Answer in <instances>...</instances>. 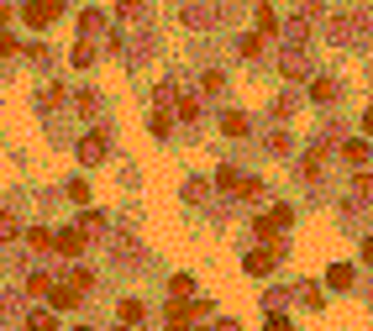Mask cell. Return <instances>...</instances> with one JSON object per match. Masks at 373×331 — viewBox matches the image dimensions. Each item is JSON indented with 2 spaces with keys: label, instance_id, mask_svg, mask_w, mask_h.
Returning <instances> with one entry per match:
<instances>
[{
  "label": "cell",
  "instance_id": "44dd1931",
  "mask_svg": "<svg viewBox=\"0 0 373 331\" xmlns=\"http://www.w3.org/2000/svg\"><path fill=\"white\" fill-rule=\"evenodd\" d=\"M26 247H37V253H48V247H53V232L32 227V232H26Z\"/></svg>",
  "mask_w": 373,
  "mask_h": 331
},
{
  "label": "cell",
  "instance_id": "2e32d148",
  "mask_svg": "<svg viewBox=\"0 0 373 331\" xmlns=\"http://www.w3.org/2000/svg\"><path fill=\"white\" fill-rule=\"evenodd\" d=\"M237 184H242V174H237V168H216V190L237 195Z\"/></svg>",
  "mask_w": 373,
  "mask_h": 331
},
{
  "label": "cell",
  "instance_id": "f35d334b",
  "mask_svg": "<svg viewBox=\"0 0 373 331\" xmlns=\"http://www.w3.org/2000/svg\"><path fill=\"white\" fill-rule=\"evenodd\" d=\"M74 331H90V326H74Z\"/></svg>",
  "mask_w": 373,
  "mask_h": 331
},
{
  "label": "cell",
  "instance_id": "d590c367",
  "mask_svg": "<svg viewBox=\"0 0 373 331\" xmlns=\"http://www.w3.org/2000/svg\"><path fill=\"white\" fill-rule=\"evenodd\" d=\"M216 331H242V326H237V321H221V326H216Z\"/></svg>",
  "mask_w": 373,
  "mask_h": 331
},
{
  "label": "cell",
  "instance_id": "3957f363",
  "mask_svg": "<svg viewBox=\"0 0 373 331\" xmlns=\"http://www.w3.org/2000/svg\"><path fill=\"white\" fill-rule=\"evenodd\" d=\"M279 258H284V247L274 242V247H258V253H247L242 268L252 273V279H263V273H274V263H279Z\"/></svg>",
  "mask_w": 373,
  "mask_h": 331
},
{
  "label": "cell",
  "instance_id": "f1b7e54d",
  "mask_svg": "<svg viewBox=\"0 0 373 331\" xmlns=\"http://www.w3.org/2000/svg\"><path fill=\"white\" fill-rule=\"evenodd\" d=\"M179 116H184V121H195V116H200V100L195 95H179Z\"/></svg>",
  "mask_w": 373,
  "mask_h": 331
},
{
  "label": "cell",
  "instance_id": "7402d4cb",
  "mask_svg": "<svg viewBox=\"0 0 373 331\" xmlns=\"http://www.w3.org/2000/svg\"><path fill=\"white\" fill-rule=\"evenodd\" d=\"M16 232H21V227H16V216H11V210H0V242H11Z\"/></svg>",
  "mask_w": 373,
  "mask_h": 331
},
{
  "label": "cell",
  "instance_id": "5b68a950",
  "mask_svg": "<svg viewBox=\"0 0 373 331\" xmlns=\"http://www.w3.org/2000/svg\"><path fill=\"white\" fill-rule=\"evenodd\" d=\"M79 163H90V168L105 163V137L100 131H85V137H79Z\"/></svg>",
  "mask_w": 373,
  "mask_h": 331
},
{
  "label": "cell",
  "instance_id": "9c48e42d",
  "mask_svg": "<svg viewBox=\"0 0 373 331\" xmlns=\"http://www.w3.org/2000/svg\"><path fill=\"white\" fill-rule=\"evenodd\" d=\"M352 279H357L352 263H331V268H326V284H331V289H352Z\"/></svg>",
  "mask_w": 373,
  "mask_h": 331
},
{
  "label": "cell",
  "instance_id": "4316f807",
  "mask_svg": "<svg viewBox=\"0 0 373 331\" xmlns=\"http://www.w3.org/2000/svg\"><path fill=\"white\" fill-rule=\"evenodd\" d=\"M69 200H74V205H90V184H85V179L69 184Z\"/></svg>",
  "mask_w": 373,
  "mask_h": 331
},
{
  "label": "cell",
  "instance_id": "52a82bcc",
  "mask_svg": "<svg viewBox=\"0 0 373 331\" xmlns=\"http://www.w3.org/2000/svg\"><path fill=\"white\" fill-rule=\"evenodd\" d=\"M342 158H347V163H352V168H373V148H368V142H363V137H352V142H347V148H342Z\"/></svg>",
  "mask_w": 373,
  "mask_h": 331
},
{
  "label": "cell",
  "instance_id": "836d02e7",
  "mask_svg": "<svg viewBox=\"0 0 373 331\" xmlns=\"http://www.w3.org/2000/svg\"><path fill=\"white\" fill-rule=\"evenodd\" d=\"M363 263H373V237H368V242H363Z\"/></svg>",
  "mask_w": 373,
  "mask_h": 331
},
{
  "label": "cell",
  "instance_id": "8fae6325",
  "mask_svg": "<svg viewBox=\"0 0 373 331\" xmlns=\"http://www.w3.org/2000/svg\"><path fill=\"white\" fill-rule=\"evenodd\" d=\"M100 26H105L100 11H85V16H79V32H85V43H95V37H100Z\"/></svg>",
  "mask_w": 373,
  "mask_h": 331
},
{
  "label": "cell",
  "instance_id": "4fadbf2b",
  "mask_svg": "<svg viewBox=\"0 0 373 331\" xmlns=\"http://www.w3.org/2000/svg\"><path fill=\"white\" fill-rule=\"evenodd\" d=\"M279 32V11L274 6H258V37H274Z\"/></svg>",
  "mask_w": 373,
  "mask_h": 331
},
{
  "label": "cell",
  "instance_id": "d6a6232c",
  "mask_svg": "<svg viewBox=\"0 0 373 331\" xmlns=\"http://www.w3.org/2000/svg\"><path fill=\"white\" fill-rule=\"evenodd\" d=\"M121 16H126V21H137V16H142V0H121Z\"/></svg>",
  "mask_w": 373,
  "mask_h": 331
},
{
  "label": "cell",
  "instance_id": "ba28073f",
  "mask_svg": "<svg viewBox=\"0 0 373 331\" xmlns=\"http://www.w3.org/2000/svg\"><path fill=\"white\" fill-rule=\"evenodd\" d=\"M48 300H53V310H74V305H79V289L63 279V284H53V289H48Z\"/></svg>",
  "mask_w": 373,
  "mask_h": 331
},
{
  "label": "cell",
  "instance_id": "7a4b0ae2",
  "mask_svg": "<svg viewBox=\"0 0 373 331\" xmlns=\"http://www.w3.org/2000/svg\"><path fill=\"white\" fill-rule=\"evenodd\" d=\"M21 16H26V26H48V21L63 16V0H26Z\"/></svg>",
  "mask_w": 373,
  "mask_h": 331
},
{
  "label": "cell",
  "instance_id": "7c38bea8",
  "mask_svg": "<svg viewBox=\"0 0 373 331\" xmlns=\"http://www.w3.org/2000/svg\"><path fill=\"white\" fill-rule=\"evenodd\" d=\"M310 100H321V105H326V100H337V79H326V74H321V79H310Z\"/></svg>",
  "mask_w": 373,
  "mask_h": 331
},
{
  "label": "cell",
  "instance_id": "ffe728a7",
  "mask_svg": "<svg viewBox=\"0 0 373 331\" xmlns=\"http://www.w3.org/2000/svg\"><path fill=\"white\" fill-rule=\"evenodd\" d=\"M352 190H357V200H373V168H357V184H352Z\"/></svg>",
  "mask_w": 373,
  "mask_h": 331
},
{
  "label": "cell",
  "instance_id": "5bb4252c",
  "mask_svg": "<svg viewBox=\"0 0 373 331\" xmlns=\"http://www.w3.org/2000/svg\"><path fill=\"white\" fill-rule=\"evenodd\" d=\"M168 295H174V300H190L195 295V279H190V273H174V279H168Z\"/></svg>",
  "mask_w": 373,
  "mask_h": 331
},
{
  "label": "cell",
  "instance_id": "f546056e",
  "mask_svg": "<svg viewBox=\"0 0 373 331\" xmlns=\"http://www.w3.org/2000/svg\"><path fill=\"white\" fill-rule=\"evenodd\" d=\"M200 85H205V89H210V95H216V89L226 85V74H221V69H205V79H200Z\"/></svg>",
  "mask_w": 373,
  "mask_h": 331
},
{
  "label": "cell",
  "instance_id": "277c9868",
  "mask_svg": "<svg viewBox=\"0 0 373 331\" xmlns=\"http://www.w3.org/2000/svg\"><path fill=\"white\" fill-rule=\"evenodd\" d=\"M53 253H63V258H79V253H85V232H79V227H63V232H53Z\"/></svg>",
  "mask_w": 373,
  "mask_h": 331
},
{
  "label": "cell",
  "instance_id": "6da1fadb",
  "mask_svg": "<svg viewBox=\"0 0 373 331\" xmlns=\"http://www.w3.org/2000/svg\"><path fill=\"white\" fill-rule=\"evenodd\" d=\"M289 221H295V210H289V205H274V210H269V216H258V221H252V232H258V237H263V242H274V237H279V232H284V227H289Z\"/></svg>",
  "mask_w": 373,
  "mask_h": 331
},
{
  "label": "cell",
  "instance_id": "e0dca14e",
  "mask_svg": "<svg viewBox=\"0 0 373 331\" xmlns=\"http://www.w3.org/2000/svg\"><path fill=\"white\" fill-rule=\"evenodd\" d=\"M142 315H148V305H142V300H121V321H126V326H137Z\"/></svg>",
  "mask_w": 373,
  "mask_h": 331
},
{
  "label": "cell",
  "instance_id": "83f0119b",
  "mask_svg": "<svg viewBox=\"0 0 373 331\" xmlns=\"http://www.w3.org/2000/svg\"><path fill=\"white\" fill-rule=\"evenodd\" d=\"M258 53H263V37L247 32V37H242V58H258Z\"/></svg>",
  "mask_w": 373,
  "mask_h": 331
},
{
  "label": "cell",
  "instance_id": "4dcf8cb0",
  "mask_svg": "<svg viewBox=\"0 0 373 331\" xmlns=\"http://www.w3.org/2000/svg\"><path fill=\"white\" fill-rule=\"evenodd\" d=\"M263 331H295V326H289V321H284L279 310H269V326H263Z\"/></svg>",
  "mask_w": 373,
  "mask_h": 331
},
{
  "label": "cell",
  "instance_id": "1f68e13d",
  "mask_svg": "<svg viewBox=\"0 0 373 331\" xmlns=\"http://www.w3.org/2000/svg\"><path fill=\"white\" fill-rule=\"evenodd\" d=\"M21 43H16V37H11V32H0V58H11V53H16Z\"/></svg>",
  "mask_w": 373,
  "mask_h": 331
},
{
  "label": "cell",
  "instance_id": "30bf717a",
  "mask_svg": "<svg viewBox=\"0 0 373 331\" xmlns=\"http://www.w3.org/2000/svg\"><path fill=\"white\" fill-rule=\"evenodd\" d=\"M221 131H226V137H247V116L242 111H226L221 116Z\"/></svg>",
  "mask_w": 373,
  "mask_h": 331
},
{
  "label": "cell",
  "instance_id": "74e56055",
  "mask_svg": "<svg viewBox=\"0 0 373 331\" xmlns=\"http://www.w3.org/2000/svg\"><path fill=\"white\" fill-rule=\"evenodd\" d=\"M116 331H131V326H116Z\"/></svg>",
  "mask_w": 373,
  "mask_h": 331
},
{
  "label": "cell",
  "instance_id": "cb8c5ba5",
  "mask_svg": "<svg viewBox=\"0 0 373 331\" xmlns=\"http://www.w3.org/2000/svg\"><path fill=\"white\" fill-rule=\"evenodd\" d=\"M237 195H242V200H258V195H263V184H258V179H247V174H242V184H237Z\"/></svg>",
  "mask_w": 373,
  "mask_h": 331
},
{
  "label": "cell",
  "instance_id": "d4e9b609",
  "mask_svg": "<svg viewBox=\"0 0 373 331\" xmlns=\"http://www.w3.org/2000/svg\"><path fill=\"white\" fill-rule=\"evenodd\" d=\"M48 289H53L48 273H32V279H26V295H48Z\"/></svg>",
  "mask_w": 373,
  "mask_h": 331
},
{
  "label": "cell",
  "instance_id": "9a60e30c",
  "mask_svg": "<svg viewBox=\"0 0 373 331\" xmlns=\"http://www.w3.org/2000/svg\"><path fill=\"white\" fill-rule=\"evenodd\" d=\"M79 232H85V237H100V232H105V216H100V210H85V221H79Z\"/></svg>",
  "mask_w": 373,
  "mask_h": 331
},
{
  "label": "cell",
  "instance_id": "8992f818",
  "mask_svg": "<svg viewBox=\"0 0 373 331\" xmlns=\"http://www.w3.org/2000/svg\"><path fill=\"white\" fill-rule=\"evenodd\" d=\"M279 69H284L289 79H305V74H310V58H305L300 48H284V58H279Z\"/></svg>",
  "mask_w": 373,
  "mask_h": 331
},
{
  "label": "cell",
  "instance_id": "8d00e7d4",
  "mask_svg": "<svg viewBox=\"0 0 373 331\" xmlns=\"http://www.w3.org/2000/svg\"><path fill=\"white\" fill-rule=\"evenodd\" d=\"M0 26H6V0H0Z\"/></svg>",
  "mask_w": 373,
  "mask_h": 331
},
{
  "label": "cell",
  "instance_id": "d6986e66",
  "mask_svg": "<svg viewBox=\"0 0 373 331\" xmlns=\"http://www.w3.org/2000/svg\"><path fill=\"white\" fill-rule=\"evenodd\" d=\"M69 58H74V69H90V63H95V43H79Z\"/></svg>",
  "mask_w": 373,
  "mask_h": 331
},
{
  "label": "cell",
  "instance_id": "e575fe53",
  "mask_svg": "<svg viewBox=\"0 0 373 331\" xmlns=\"http://www.w3.org/2000/svg\"><path fill=\"white\" fill-rule=\"evenodd\" d=\"M363 131H373V105H368V111H363Z\"/></svg>",
  "mask_w": 373,
  "mask_h": 331
},
{
  "label": "cell",
  "instance_id": "ac0fdd59",
  "mask_svg": "<svg viewBox=\"0 0 373 331\" xmlns=\"http://www.w3.org/2000/svg\"><path fill=\"white\" fill-rule=\"evenodd\" d=\"M53 326H58L53 310H32V315H26V331H53Z\"/></svg>",
  "mask_w": 373,
  "mask_h": 331
},
{
  "label": "cell",
  "instance_id": "603a6c76",
  "mask_svg": "<svg viewBox=\"0 0 373 331\" xmlns=\"http://www.w3.org/2000/svg\"><path fill=\"white\" fill-rule=\"evenodd\" d=\"M168 131H174V116L158 111V116H153V137H168Z\"/></svg>",
  "mask_w": 373,
  "mask_h": 331
},
{
  "label": "cell",
  "instance_id": "484cf974",
  "mask_svg": "<svg viewBox=\"0 0 373 331\" xmlns=\"http://www.w3.org/2000/svg\"><path fill=\"white\" fill-rule=\"evenodd\" d=\"M69 284L79 289V295H85V289H90V284H95V273H90V268H74V273H69Z\"/></svg>",
  "mask_w": 373,
  "mask_h": 331
}]
</instances>
